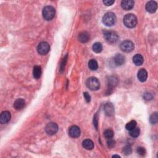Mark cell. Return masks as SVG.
I'll list each match as a JSON object with an SVG mask.
<instances>
[{
  "mask_svg": "<svg viewBox=\"0 0 158 158\" xmlns=\"http://www.w3.org/2000/svg\"><path fill=\"white\" fill-rule=\"evenodd\" d=\"M90 35L86 31H82L78 35V40L82 43H86L89 41Z\"/></svg>",
  "mask_w": 158,
  "mask_h": 158,
  "instance_id": "19",
  "label": "cell"
},
{
  "mask_svg": "<svg viewBox=\"0 0 158 158\" xmlns=\"http://www.w3.org/2000/svg\"><path fill=\"white\" fill-rule=\"evenodd\" d=\"M137 77L141 82H144L147 80L148 77V74L147 71L145 69H141L139 71H138L137 74Z\"/></svg>",
  "mask_w": 158,
  "mask_h": 158,
  "instance_id": "15",
  "label": "cell"
},
{
  "mask_svg": "<svg viewBox=\"0 0 158 158\" xmlns=\"http://www.w3.org/2000/svg\"><path fill=\"white\" fill-rule=\"evenodd\" d=\"M121 6L124 10H130L134 6V1L132 0H124L121 2Z\"/></svg>",
  "mask_w": 158,
  "mask_h": 158,
  "instance_id": "13",
  "label": "cell"
},
{
  "mask_svg": "<svg viewBox=\"0 0 158 158\" xmlns=\"http://www.w3.org/2000/svg\"><path fill=\"white\" fill-rule=\"evenodd\" d=\"M55 14H56V10L51 6H46L43 9V17L46 21H51V19H53L54 17Z\"/></svg>",
  "mask_w": 158,
  "mask_h": 158,
  "instance_id": "3",
  "label": "cell"
},
{
  "mask_svg": "<svg viewBox=\"0 0 158 158\" xmlns=\"http://www.w3.org/2000/svg\"><path fill=\"white\" fill-rule=\"evenodd\" d=\"M137 153L138 154V155L141 156H145V154H146V150L143 147H138L137 148Z\"/></svg>",
  "mask_w": 158,
  "mask_h": 158,
  "instance_id": "30",
  "label": "cell"
},
{
  "mask_svg": "<svg viewBox=\"0 0 158 158\" xmlns=\"http://www.w3.org/2000/svg\"><path fill=\"white\" fill-rule=\"evenodd\" d=\"M93 50L94 53H101L102 50V44L100 42L94 43L93 46H92Z\"/></svg>",
  "mask_w": 158,
  "mask_h": 158,
  "instance_id": "22",
  "label": "cell"
},
{
  "mask_svg": "<svg viewBox=\"0 0 158 158\" xmlns=\"http://www.w3.org/2000/svg\"><path fill=\"white\" fill-rule=\"evenodd\" d=\"M137 125V122L135 121H131L129 122V123L127 124V125H125V128L127 130H131L133 128H135Z\"/></svg>",
  "mask_w": 158,
  "mask_h": 158,
  "instance_id": "25",
  "label": "cell"
},
{
  "mask_svg": "<svg viewBox=\"0 0 158 158\" xmlns=\"http://www.w3.org/2000/svg\"><path fill=\"white\" fill-rule=\"evenodd\" d=\"M120 48L124 52L130 53L134 50L135 46H134V44L130 40H125L121 43L120 45Z\"/></svg>",
  "mask_w": 158,
  "mask_h": 158,
  "instance_id": "6",
  "label": "cell"
},
{
  "mask_svg": "<svg viewBox=\"0 0 158 158\" xmlns=\"http://www.w3.org/2000/svg\"><path fill=\"white\" fill-rule=\"evenodd\" d=\"M107 145L109 148H113L116 145V141L112 138H109L107 141Z\"/></svg>",
  "mask_w": 158,
  "mask_h": 158,
  "instance_id": "29",
  "label": "cell"
},
{
  "mask_svg": "<svg viewBox=\"0 0 158 158\" xmlns=\"http://www.w3.org/2000/svg\"><path fill=\"white\" fill-rule=\"evenodd\" d=\"M86 85L87 87L91 90L96 91L100 87V83L98 78L95 77L89 78L86 82Z\"/></svg>",
  "mask_w": 158,
  "mask_h": 158,
  "instance_id": "5",
  "label": "cell"
},
{
  "mask_svg": "<svg viewBox=\"0 0 158 158\" xmlns=\"http://www.w3.org/2000/svg\"><path fill=\"white\" fill-rule=\"evenodd\" d=\"M133 62L136 66H141L144 62L143 57L140 54H137L133 58Z\"/></svg>",
  "mask_w": 158,
  "mask_h": 158,
  "instance_id": "18",
  "label": "cell"
},
{
  "mask_svg": "<svg viewBox=\"0 0 158 158\" xmlns=\"http://www.w3.org/2000/svg\"><path fill=\"white\" fill-rule=\"evenodd\" d=\"M67 57H68V56H66V57L64 59V60L63 61L64 62V61H67ZM65 63H66V62L62 63V67H61V70H64V66H65V64H65Z\"/></svg>",
  "mask_w": 158,
  "mask_h": 158,
  "instance_id": "35",
  "label": "cell"
},
{
  "mask_svg": "<svg viewBox=\"0 0 158 158\" xmlns=\"http://www.w3.org/2000/svg\"><path fill=\"white\" fill-rule=\"evenodd\" d=\"M98 114L96 113L93 117V124H94V125L95 126V128L96 129H98Z\"/></svg>",
  "mask_w": 158,
  "mask_h": 158,
  "instance_id": "32",
  "label": "cell"
},
{
  "mask_svg": "<svg viewBox=\"0 0 158 158\" xmlns=\"http://www.w3.org/2000/svg\"><path fill=\"white\" fill-rule=\"evenodd\" d=\"M114 1H112V0H106V1H103V3L106 6H109L112 5L114 3Z\"/></svg>",
  "mask_w": 158,
  "mask_h": 158,
  "instance_id": "34",
  "label": "cell"
},
{
  "mask_svg": "<svg viewBox=\"0 0 158 158\" xmlns=\"http://www.w3.org/2000/svg\"><path fill=\"white\" fill-rule=\"evenodd\" d=\"M124 25L128 28H133L137 24V18L134 14H128L124 18Z\"/></svg>",
  "mask_w": 158,
  "mask_h": 158,
  "instance_id": "2",
  "label": "cell"
},
{
  "mask_svg": "<svg viewBox=\"0 0 158 158\" xmlns=\"http://www.w3.org/2000/svg\"><path fill=\"white\" fill-rule=\"evenodd\" d=\"M149 121L152 124H156L157 123L158 121V116H157V112H155L152 114L151 116L150 117Z\"/></svg>",
  "mask_w": 158,
  "mask_h": 158,
  "instance_id": "26",
  "label": "cell"
},
{
  "mask_svg": "<svg viewBox=\"0 0 158 158\" xmlns=\"http://www.w3.org/2000/svg\"><path fill=\"white\" fill-rule=\"evenodd\" d=\"M84 98L85 99L86 101L87 102H90L91 101V96L90 94L87 92H85L84 93Z\"/></svg>",
  "mask_w": 158,
  "mask_h": 158,
  "instance_id": "33",
  "label": "cell"
},
{
  "mask_svg": "<svg viewBox=\"0 0 158 158\" xmlns=\"http://www.w3.org/2000/svg\"><path fill=\"white\" fill-rule=\"evenodd\" d=\"M104 110L105 114L108 116H112L114 113V107L112 103L108 102L104 106Z\"/></svg>",
  "mask_w": 158,
  "mask_h": 158,
  "instance_id": "14",
  "label": "cell"
},
{
  "mask_svg": "<svg viewBox=\"0 0 158 158\" xmlns=\"http://www.w3.org/2000/svg\"><path fill=\"white\" fill-rule=\"evenodd\" d=\"M46 132L49 135H53L56 134L58 131V126L56 123L51 122L46 125Z\"/></svg>",
  "mask_w": 158,
  "mask_h": 158,
  "instance_id": "8",
  "label": "cell"
},
{
  "mask_svg": "<svg viewBox=\"0 0 158 158\" xmlns=\"http://www.w3.org/2000/svg\"><path fill=\"white\" fill-rule=\"evenodd\" d=\"M82 146L85 149L87 150H92L94 148L93 142L89 139L85 140L82 142Z\"/></svg>",
  "mask_w": 158,
  "mask_h": 158,
  "instance_id": "20",
  "label": "cell"
},
{
  "mask_svg": "<svg viewBox=\"0 0 158 158\" xmlns=\"http://www.w3.org/2000/svg\"><path fill=\"white\" fill-rule=\"evenodd\" d=\"M102 22L108 27H111L115 24L116 22V16L115 14L111 12L106 13L102 17Z\"/></svg>",
  "mask_w": 158,
  "mask_h": 158,
  "instance_id": "1",
  "label": "cell"
},
{
  "mask_svg": "<svg viewBox=\"0 0 158 158\" xmlns=\"http://www.w3.org/2000/svg\"><path fill=\"white\" fill-rule=\"evenodd\" d=\"M33 75L34 78L36 79L40 78L42 76V68L40 66H35L33 70Z\"/></svg>",
  "mask_w": 158,
  "mask_h": 158,
  "instance_id": "21",
  "label": "cell"
},
{
  "mask_svg": "<svg viewBox=\"0 0 158 158\" xmlns=\"http://www.w3.org/2000/svg\"><path fill=\"white\" fill-rule=\"evenodd\" d=\"M143 98L145 100H151L153 98L152 94L149 93H145L143 94Z\"/></svg>",
  "mask_w": 158,
  "mask_h": 158,
  "instance_id": "31",
  "label": "cell"
},
{
  "mask_svg": "<svg viewBox=\"0 0 158 158\" xmlns=\"http://www.w3.org/2000/svg\"><path fill=\"white\" fill-rule=\"evenodd\" d=\"M88 68L92 70H96L98 68L97 61L94 59H91L88 62Z\"/></svg>",
  "mask_w": 158,
  "mask_h": 158,
  "instance_id": "23",
  "label": "cell"
},
{
  "mask_svg": "<svg viewBox=\"0 0 158 158\" xmlns=\"http://www.w3.org/2000/svg\"><path fill=\"white\" fill-rule=\"evenodd\" d=\"M132 149L130 146H126V147H125L123 149L124 154L126 156L130 155V154L132 153Z\"/></svg>",
  "mask_w": 158,
  "mask_h": 158,
  "instance_id": "28",
  "label": "cell"
},
{
  "mask_svg": "<svg viewBox=\"0 0 158 158\" xmlns=\"http://www.w3.org/2000/svg\"><path fill=\"white\" fill-rule=\"evenodd\" d=\"M11 113L7 111V110H5L1 112V115H0V122L1 124H6L10 121L11 120Z\"/></svg>",
  "mask_w": 158,
  "mask_h": 158,
  "instance_id": "10",
  "label": "cell"
},
{
  "mask_svg": "<svg viewBox=\"0 0 158 158\" xmlns=\"http://www.w3.org/2000/svg\"><path fill=\"white\" fill-rule=\"evenodd\" d=\"M140 130L139 128L135 127L133 128L132 130H130V135L133 138H137L140 135Z\"/></svg>",
  "mask_w": 158,
  "mask_h": 158,
  "instance_id": "24",
  "label": "cell"
},
{
  "mask_svg": "<svg viewBox=\"0 0 158 158\" xmlns=\"http://www.w3.org/2000/svg\"><path fill=\"white\" fill-rule=\"evenodd\" d=\"M104 135L105 138H107V139H109V138H112L114 136V132L112 130H110V129L106 130L104 133Z\"/></svg>",
  "mask_w": 158,
  "mask_h": 158,
  "instance_id": "27",
  "label": "cell"
},
{
  "mask_svg": "<svg viewBox=\"0 0 158 158\" xmlns=\"http://www.w3.org/2000/svg\"><path fill=\"white\" fill-rule=\"evenodd\" d=\"M104 37L106 40L110 44H115L118 40L117 34L113 31L105 30L104 31Z\"/></svg>",
  "mask_w": 158,
  "mask_h": 158,
  "instance_id": "4",
  "label": "cell"
},
{
  "mask_svg": "<svg viewBox=\"0 0 158 158\" xmlns=\"http://www.w3.org/2000/svg\"><path fill=\"white\" fill-rule=\"evenodd\" d=\"M114 62L118 66H121L124 64L125 62V58L121 54H117L114 57Z\"/></svg>",
  "mask_w": 158,
  "mask_h": 158,
  "instance_id": "17",
  "label": "cell"
},
{
  "mask_svg": "<svg viewBox=\"0 0 158 158\" xmlns=\"http://www.w3.org/2000/svg\"><path fill=\"white\" fill-rule=\"evenodd\" d=\"M25 100H23V99L19 98L15 101L14 103V108L17 110H22L25 107Z\"/></svg>",
  "mask_w": 158,
  "mask_h": 158,
  "instance_id": "16",
  "label": "cell"
},
{
  "mask_svg": "<svg viewBox=\"0 0 158 158\" xmlns=\"http://www.w3.org/2000/svg\"><path fill=\"white\" fill-rule=\"evenodd\" d=\"M50 50V45L47 42H43L38 45L37 47L38 53L41 55H46Z\"/></svg>",
  "mask_w": 158,
  "mask_h": 158,
  "instance_id": "7",
  "label": "cell"
},
{
  "mask_svg": "<svg viewBox=\"0 0 158 158\" xmlns=\"http://www.w3.org/2000/svg\"><path fill=\"white\" fill-rule=\"evenodd\" d=\"M157 5L156 2L154 1H150L147 3L146 5V9L150 13H154L156 11Z\"/></svg>",
  "mask_w": 158,
  "mask_h": 158,
  "instance_id": "12",
  "label": "cell"
},
{
  "mask_svg": "<svg viewBox=\"0 0 158 158\" xmlns=\"http://www.w3.org/2000/svg\"><path fill=\"white\" fill-rule=\"evenodd\" d=\"M118 82V78L117 77L110 76L107 80L108 89L109 90L113 89V88L115 87V86L117 85Z\"/></svg>",
  "mask_w": 158,
  "mask_h": 158,
  "instance_id": "11",
  "label": "cell"
},
{
  "mask_svg": "<svg viewBox=\"0 0 158 158\" xmlns=\"http://www.w3.org/2000/svg\"><path fill=\"white\" fill-rule=\"evenodd\" d=\"M113 157H120V156H118V155H114L113 156H112Z\"/></svg>",
  "mask_w": 158,
  "mask_h": 158,
  "instance_id": "36",
  "label": "cell"
},
{
  "mask_svg": "<svg viewBox=\"0 0 158 158\" xmlns=\"http://www.w3.org/2000/svg\"><path fill=\"white\" fill-rule=\"evenodd\" d=\"M80 133H81L80 129L78 127V126L73 125L69 128V134L72 138H78L80 137Z\"/></svg>",
  "mask_w": 158,
  "mask_h": 158,
  "instance_id": "9",
  "label": "cell"
}]
</instances>
